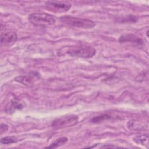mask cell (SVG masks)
<instances>
[{"label": "cell", "instance_id": "52a82bcc", "mask_svg": "<svg viewBox=\"0 0 149 149\" xmlns=\"http://www.w3.org/2000/svg\"><path fill=\"white\" fill-rule=\"evenodd\" d=\"M39 77L40 76L38 74H37V73H32L31 74L27 75L17 76L15 78V80L17 82L22 83L23 84L30 86L32 85L34 81L39 78Z\"/></svg>", "mask_w": 149, "mask_h": 149}, {"label": "cell", "instance_id": "7a4b0ae2", "mask_svg": "<svg viewBox=\"0 0 149 149\" xmlns=\"http://www.w3.org/2000/svg\"><path fill=\"white\" fill-rule=\"evenodd\" d=\"M60 20L64 24L77 28L91 29L95 26V22L90 19L79 18L72 16H63L60 17Z\"/></svg>", "mask_w": 149, "mask_h": 149}, {"label": "cell", "instance_id": "ba28073f", "mask_svg": "<svg viewBox=\"0 0 149 149\" xmlns=\"http://www.w3.org/2000/svg\"><path fill=\"white\" fill-rule=\"evenodd\" d=\"M23 108V104L19 100L13 99L9 102L5 107V112L8 113H12L17 109H21Z\"/></svg>", "mask_w": 149, "mask_h": 149}, {"label": "cell", "instance_id": "30bf717a", "mask_svg": "<svg viewBox=\"0 0 149 149\" xmlns=\"http://www.w3.org/2000/svg\"><path fill=\"white\" fill-rule=\"evenodd\" d=\"M133 140L137 144L148 147V134H141L133 138Z\"/></svg>", "mask_w": 149, "mask_h": 149}, {"label": "cell", "instance_id": "4fadbf2b", "mask_svg": "<svg viewBox=\"0 0 149 149\" xmlns=\"http://www.w3.org/2000/svg\"><path fill=\"white\" fill-rule=\"evenodd\" d=\"M111 116L108 114H104L100 116H95L94 118H93L91 119V122L93 123H97V122H100L103 120H105L106 119H108L109 118H111Z\"/></svg>", "mask_w": 149, "mask_h": 149}, {"label": "cell", "instance_id": "5b68a950", "mask_svg": "<svg viewBox=\"0 0 149 149\" xmlns=\"http://www.w3.org/2000/svg\"><path fill=\"white\" fill-rule=\"evenodd\" d=\"M45 5L48 10L57 13L66 12L72 7V5L70 3L62 1H47Z\"/></svg>", "mask_w": 149, "mask_h": 149}, {"label": "cell", "instance_id": "8fae6325", "mask_svg": "<svg viewBox=\"0 0 149 149\" xmlns=\"http://www.w3.org/2000/svg\"><path fill=\"white\" fill-rule=\"evenodd\" d=\"M68 139L66 137H62L57 139L55 140L53 143H52L49 146H47L45 147V148H58L60 146H62L66 144L68 141Z\"/></svg>", "mask_w": 149, "mask_h": 149}, {"label": "cell", "instance_id": "7c38bea8", "mask_svg": "<svg viewBox=\"0 0 149 149\" xmlns=\"http://www.w3.org/2000/svg\"><path fill=\"white\" fill-rule=\"evenodd\" d=\"M17 141L16 137L13 136H7L4 137L1 139V143L3 144H8L15 143Z\"/></svg>", "mask_w": 149, "mask_h": 149}, {"label": "cell", "instance_id": "9c48e42d", "mask_svg": "<svg viewBox=\"0 0 149 149\" xmlns=\"http://www.w3.org/2000/svg\"><path fill=\"white\" fill-rule=\"evenodd\" d=\"M119 41L120 42H132V43L139 44V45H141L143 44V41L140 38L133 34H125V35L122 36L120 37Z\"/></svg>", "mask_w": 149, "mask_h": 149}, {"label": "cell", "instance_id": "8992f818", "mask_svg": "<svg viewBox=\"0 0 149 149\" xmlns=\"http://www.w3.org/2000/svg\"><path fill=\"white\" fill-rule=\"evenodd\" d=\"M17 40V35L14 31L2 33L1 34V43L5 45H11Z\"/></svg>", "mask_w": 149, "mask_h": 149}, {"label": "cell", "instance_id": "3957f363", "mask_svg": "<svg viewBox=\"0 0 149 149\" xmlns=\"http://www.w3.org/2000/svg\"><path fill=\"white\" fill-rule=\"evenodd\" d=\"M29 22L36 26H48L53 25L55 20L54 17L46 13H34L29 16Z\"/></svg>", "mask_w": 149, "mask_h": 149}, {"label": "cell", "instance_id": "277c9868", "mask_svg": "<svg viewBox=\"0 0 149 149\" xmlns=\"http://www.w3.org/2000/svg\"><path fill=\"white\" fill-rule=\"evenodd\" d=\"M79 118L75 115H66L55 119L52 123V126L55 129H61L75 125Z\"/></svg>", "mask_w": 149, "mask_h": 149}, {"label": "cell", "instance_id": "5bb4252c", "mask_svg": "<svg viewBox=\"0 0 149 149\" xmlns=\"http://www.w3.org/2000/svg\"><path fill=\"white\" fill-rule=\"evenodd\" d=\"M8 129V126L5 124V123H1V129H0V131H1V134H3L4 133H5Z\"/></svg>", "mask_w": 149, "mask_h": 149}, {"label": "cell", "instance_id": "6da1fadb", "mask_svg": "<svg viewBox=\"0 0 149 149\" xmlns=\"http://www.w3.org/2000/svg\"><path fill=\"white\" fill-rule=\"evenodd\" d=\"M96 50L90 46H74L64 47L58 52L59 55H69L71 56L90 58L95 55Z\"/></svg>", "mask_w": 149, "mask_h": 149}]
</instances>
